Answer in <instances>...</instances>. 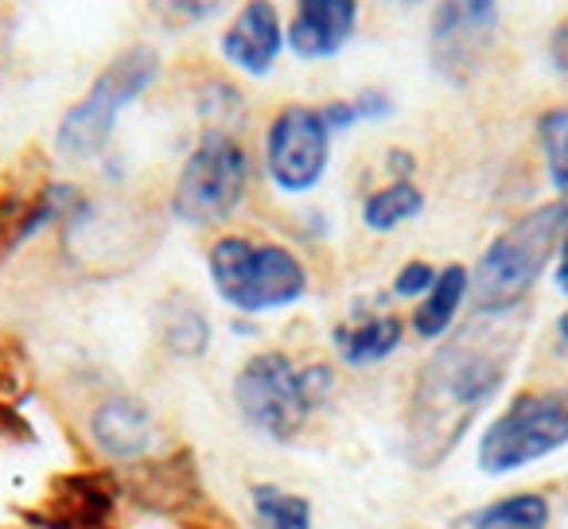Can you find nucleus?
I'll list each match as a JSON object with an SVG mask.
<instances>
[{
  "instance_id": "f8f14e48",
  "label": "nucleus",
  "mask_w": 568,
  "mask_h": 529,
  "mask_svg": "<svg viewBox=\"0 0 568 529\" xmlns=\"http://www.w3.org/2000/svg\"><path fill=\"white\" fill-rule=\"evenodd\" d=\"M355 20L358 0H296L284 40L301 59H335L355 35Z\"/></svg>"
},
{
  "instance_id": "20e7f679",
  "label": "nucleus",
  "mask_w": 568,
  "mask_h": 529,
  "mask_svg": "<svg viewBox=\"0 0 568 529\" xmlns=\"http://www.w3.org/2000/svg\"><path fill=\"white\" fill-rule=\"evenodd\" d=\"M206 273L219 301L242 316L293 308L312 288L304 261L288 245L257 242L245 234H222L206 250Z\"/></svg>"
},
{
  "instance_id": "dca6fc26",
  "label": "nucleus",
  "mask_w": 568,
  "mask_h": 529,
  "mask_svg": "<svg viewBox=\"0 0 568 529\" xmlns=\"http://www.w3.org/2000/svg\"><path fill=\"white\" fill-rule=\"evenodd\" d=\"M156 327H160V343L175 358H203L211 350V319L195 304V296H183V293L164 296L156 312Z\"/></svg>"
},
{
  "instance_id": "5701e85b",
  "label": "nucleus",
  "mask_w": 568,
  "mask_h": 529,
  "mask_svg": "<svg viewBox=\"0 0 568 529\" xmlns=\"http://www.w3.org/2000/svg\"><path fill=\"white\" fill-rule=\"evenodd\" d=\"M549 63L557 67L560 74H568V20H560L549 35Z\"/></svg>"
},
{
  "instance_id": "a211bd4d",
  "label": "nucleus",
  "mask_w": 568,
  "mask_h": 529,
  "mask_svg": "<svg viewBox=\"0 0 568 529\" xmlns=\"http://www.w3.org/2000/svg\"><path fill=\"white\" fill-rule=\"evenodd\" d=\"M425 211V191L413 180H394L363 199V226L371 234H394L397 226L413 222Z\"/></svg>"
},
{
  "instance_id": "1a4fd4ad",
  "label": "nucleus",
  "mask_w": 568,
  "mask_h": 529,
  "mask_svg": "<svg viewBox=\"0 0 568 529\" xmlns=\"http://www.w3.org/2000/svg\"><path fill=\"white\" fill-rule=\"evenodd\" d=\"M498 0H440L428 28L433 71L452 87H467L498 40Z\"/></svg>"
},
{
  "instance_id": "423d86ee",
  "label": "nucleus",
  "mask_w": 568,
  "mask_h": 529,
  "mask_svg": "<svg viewBox=\"0 0 568 529\" xmlns=\"http://www.w3.org/2000/svg\"><path fill=\"white\" fill-rule=\"evenodd\" d=\"M160 79V55L149 43L125 48L98 71L90 90L63 113L55 129V149L67 160H94L105 152L118 118L125 105H133L152 82Z\"/></svg>"
},
{
  "instance_id": "2eb2a0df",
  "label": "nucleus",
  "mask_w": 568,
  "mask_h": 529,
  "mask_svg": "<svg viewBox=\"0 0 568 529\" xmlns=\"http://www.w3.org/2000/svg\"><path fill=\"white\" fill-rule=\"evenodd\" d=\"M552 498L545 490H510L503 498L464 510L448 529H549Z\"/></svg>"
},
{
  "instance_id": "9b49d317",
  "label": "nucleus",
  "mask_w": 568,
  "mask_h": 529,
  "mask_svg": "<svg viewBox=\"0 0 568 529\" xmlns=\"http://www.w3.org/2000/svg\"><path fill=\"white\" fill-rule=\"evenodd\" d=\"M219 48L230 67H237L250 79H265L284 51L281 12H276L273 0H245L234 24L222 32Z\"/></svg>"
},
{
  "instance_id": "f257e3e1",
  "label": "nucleus",
  "mask_w": 568,
  "mask_h": 529,
  "mask_svg": "<svg viewBox=\"0 0 568 529\" xmlns=\"http://www.w3.org/2000/svg\"><path fill=\"white\" fill-rule=\"evenodd\" d=\"M506 319L475 316V324L440 343L417 370L405 409V459L417 471L440 467L467 440L479 413L503 394L518 355V332H506Z\"/></svg>"
},
{
  "instance_id": "9d476101",
  "label": "nucleus",
  "mask_w": 568,
  "mask_h": 529,
  "mask_svg": "<svg viewBox=\"0 0 568 529\" xmlns=\"http://www.w3.org/2000/svg\"><path fill=\"white\" fill-rule=\"evenodd\" d=\"M87 433L90 444L105 459H118V464H136V459L152 456L160 448V436H164L152 405H144L133 394H110L105 401H98V409L90 413Z\"/></svg>"
},
{
  "instance_id": "393cba45",
  "label": "nucleus",
  "mask_w": 568,
  "mask_h": 529,
  "mask_svg": "<svg viewBox=\"0 0 568 529\" xmlns=\"http://www.w3.org/2000/svg\"><path fill=\"white\" fill-rule=\"evenodd\" d=\"M12 20L0 17V79H4V71H9V59H12Z\"/></svg>"
},
{
  "instance_id": "f03ea898",
  "label": "nucleus",
  "mask_w": 568,
  "mask_h": 529,
  "mask_svg": "<svg viewBox=\"0 0 568 529\" xmlns=\"http://www.w3.org/2000/svg\"><path fill=\"white\" fill-rule=\"evenodd\" d=\"M339 382L327 363L301 366L284 350H257L230 382V397L250 433L268 444H296L312 417L327 409Z\"/></svg>"
},
{
  "instance_id": "6e6552de",
  "label": "nucleus",
  "mask_w": 568,
  "mask_h": 529,
  "mask_svg": "<svg viewBox=\"0 0 568 529\" xmlns=\"http://www.w3.org/2000/svg\"><path fill=\"white\" fill-rule=\"evenodd\" d=\"M332 129L316 105H284L265 129V172L284 195H308L332 164Z\"/></svg>"
},
{
  "instance_id": "7ed1b4c3",
  "label": "nucleus",
  "mask_w": 568,
  "mask_h": 529,
  "mask_svg": "<svg viewBox=\"0 0 568 529\" xmlns=\"http://www.w3.org/2000/svg\"><path fill=\"white\" fill-rule=\"evenodd\" d=\"M568 237V203L534 206L529 214L514 218L506 230H498L495 242L483 250V257L471 269L467 301L471 312L483 319H506L529 301L549 261H557L560 245Z\"/></svg>"
},
{
  "instance_id": "b1692460",
  "label": "nucleus",
  "mask_w": 568,
  "mask_h": 529,
  "mask_svg": "<svg viewBox=\"0 0 568 529\" xmlns=\"http://www.w3.org/2000/svg\"><path fill=\"white\" fill-rule=\"evenodd\" d=\"M386 167H389V175H394V180H409V175H413V167H417V160H413L405 149H389Z\"/></svg>"
},
{
  "instance_id": "ddd939ff",
  "label": "nucleus",
  "mask_w": 568,
  "mask_h": 529,
  "mask_svg": "<svg viewBox=\"0 0 568 529\" xmlns=\"http://www.w3.org/2000/svg\"><path fill=\"white\" fill-rule=\"evenodd\" d=\"M405 343V319L389 316V312H374V316L358 319V324H339L332 332L335 358L351 370H371L382 366L402 350Z\"/></svg>"
},
{
  "instance_id": "a878e982",
  "label": "nucleus",
  "mask_w": 568,
  "mask_h": 529,
  "mask_svg": "<svg viewBox=\"0 0 568 529\" xmlns=\"http://www.w3.org/2000/svg\"><path fill=\"white\" fill-rule=\"evenodd\" d=\"M552 281H557L560 296H568V237H565V245H560V253H557V269H552Z\"/></svg>"
},
{
  "instance_id": "4be33fe9",
  "label": "nucleus",
  "mask_w": 568,
  "mask_h": 529,
  "mask_svg": "<svg viewBox=\"0 0 568 529\" xmlns=\"http://www.w3.org/2000/svg\"><path fill=\"white\" fill-rule=\"evenodd\" d=\"M436 273H440V269H436V265H428V261H405L389 288H394L397 301H420V296L436 285Z\"/></svg>"
},
{
  "instance_id": "39448f33",
  "label": "nucleus",
  "mask_w": 568,
  "mask_h": 529,
  "mask_svg": "<svg viewBox=\"0 0 568 529\" xmlns=\"http://www.w3.org/2000/svg\"><path fill=\"white\" fill-rule=\"evenodd\" d=\"M568 448V386L514 394L475 444V467L487 479H510Z\"/></svg>"
},
{
  "instance_id": "412c9836",
  "label": "nucleus",
  "mask_w": 568,
  "mask_h": 529,
  "mask_svg": "<svg viewBox=\"0 0 568 529\" xmlns=\"http://www.w3.org/2000/svg\"><path fill=\"white\" fill-rule=\"evenodd\" d=\"M222 4H226V0H149L152 17H156L164 28H172V32L203 24V20H211Z\"/></svg>"
},
{
  "instance_id": "4468645a",
  "label": "nucleus",
  "mask_w": 568,
  "mask_h": 529,
  "mask_svg": "<svg viewBox=\"0 0 568 529\" xmlns=\"http://www.w3.org/2000/svg\"><path fill=\"white\" fill-rule=\"evenodd\" d=\"M467 288H471V269L459 265V261L444 265V269L436 273V285L428 288L417 301V308H413V316H409L413 335L425 343L444 339V335L452 332V324H456L459 308L467 304Z\"/></svg>"
},
{
  "instance_id": "0eeeda50",
  "label": "nucleus",
  "mask_w": 568,
  "mask_h": 529,
  "mask_svg": "<svg viewBox=\"0 0 568 529\" xmlns=\"http://www.w3.org/2000/svg\"><path fill=\"white\" fill-rule=\"evenodd\" d=\"M253 164L250 152L226 133L206 129L191 156L183 160L172 187V214L187 226L211 230L237 214V206L250 195Z\"/></svg>"
},
{
  "instance_id": "f3484780",
  "label": "nucleus",
  "mask_w": 568,
  "mask_h": 529,
  "mask_svg": "<svg viewBox=\"0 0 568 529\" xmlns=\"http://www.w3.org/2000/svg\"><path fill=\"white\" fill-rule=\"evenodd\" d=\"M245 498H250L253 529H316V506L301 490L261 479L250 482Z\"/></svg>"
},
{
  "instance_id": "6ab92c4d",
  "label": "nucleus",
  "mask_w": 568,
  "mask_h": 529,
  "mask_svg": "<svg viewBox=\"0 0 568 529\" xmlns=\"http://www.w3.org/2000/svg\"><path fill=\"white\" fill-rule=\"evenodd\" d=\"M327 129L332 133H347V129L363 125V121H386L394 118V98L386 90H363L355 98H335V102L320 105Z\"/></svg>"
},
{
  "instance_id": "aec40b11",
  "label": "nucleus",
  "mask_w": 568,
  "mask_h": 529,
  "mask_svg": "<svg viewBox=\"0 0 568 529\" xmlns=\"http://www.w3.org/2000/svg\"><path fill=\"white\" fill-rule=\"evenodd\" d=\"M537 141H541L552 191L568 203V110L565 105L541 113V121H537Z\"/></svg>"
}]
</instances>
